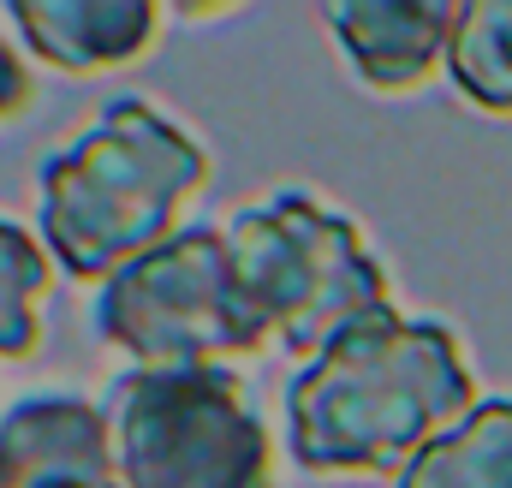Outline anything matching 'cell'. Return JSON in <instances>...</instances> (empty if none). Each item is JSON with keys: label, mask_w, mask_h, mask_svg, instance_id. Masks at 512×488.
Masks as SVG:
<instances>
[{"label": "cell", "mask_w": 512, "mask_h": 488, "mask_svg": "<svg viewBox=\"0 0 512 488\" xmlns=\"http://www.w3.org/2000/svg\"><path fill=\"white\" fill-rule=\"evenodd\" d=\"M24 54L66 78H102L143 60L167 30L155 0H6Z\"/></svg>", "instance_id": "cell-8"}, {"label": "cell", "mask_w": 512, "mask_h": 488, "mask_svg": "<svg viewBox=\"0 0 512 488\" xmlns=\"http://www.w3.org/2000/svg\"><path fill=\"white\" fill-rule=\"evenodd\" d=\"M221 227L251 310L298 364H310L346 328L399 310L393 274L364 221L328 203L316 185H274Z\"/></svg>", "instance_id": "cell-3"}, {"label": "cell", "mask_w": 512, "mask_h": 488, "mask_svg": "<svg viewBox=\"0 0 512 488\" xmlns=\"http://www.w3.org/2000/svg\"><path fill=\"white\" fill-rule=\"evenodd\" d=\"M316 18L370 96H417L447 78L459 0H328Z\"/></svg>", "instance_id": "cell-7"}, {"label": "cell", "mask_w": 512, "mask_h": 488, "mask_svg": "<svg viewBox=\"0 0 512 488\" xmlns=\"http://www.w3.org/2000/svg\"><path fill=\"white\" fill-rule=\"evenodd\" d=\"M477 364L447 316L387 310L346 328L280 387L286 459L304 477H393L435 447L471 405Z\"/></svg>", "instance_id": "cell-1"}, {"label": "cell", "mask_w": 512, "mask_h": 488, "mask_svg": "<svg viewBox=\"0 0 512 488\" xmlns=\"http://www.w3.org/2000/svg\"><path fill=\"white\" fill-rule=\"evenodd\" d=\"M447 84L471 114L512 120V0H459Z\"/></svg>", "instance_id": "cell-10"}, {"label": "cell", "mask_w": 512, "mask_h": 488, "mask_svg": "<svg viewBox=\"0 0 512 488\" xmlns=\"http://www.w3.org/2000/svg\"><path fill=\"white\" fill-rule=\"evenodd\" d=\"M30 102H36V78H30L18 42L0 30V125H12L18 114H30Z\"/></svg>", "instance_id": "cell-12"}, {"label": "cell", "mask_w": 512, "mask_h": 488, "mask_svg": "<svg viewBox=\"0 0 512 488\" xmlns=\"http://www.w3.org/2000/svg\"><path fill=\"white\" fill-rule=\"evenodd\" d=\"M209 185V143L149 96H108L36 167V239L72 286H102L126 262L185 233Z\"/></svg>", "instance_id": "cell-2"}, {"label": "cell", "mask_w": 512, "mask_h": 488, "mask_svg": "<svg viewBox=\"0 0 512 488\" xmlns=\"http://www.w3.org/2000/svg\"><path fill=\"white\" fill-rule=\"evenodd\" d=\"M102 405L120 488H274V429L239 369H120Z\"/></svg>", "instance_id": "cell-5"}, {"label": "cell", "mask_w": 512, "mask_h": 488, "mask_svg": "<svg viewBox=\"0 0 512 488\" xmlns=\"http://www.w3.org/2000/svg\"><path fill=\"white\" fill-rule=\"evenodd\" d=\"M0 488H120L108 405L78 387H36L0 411Z\"/></svg>", "instance_id": "cell-6"}, {"label": "cell", "mask_w": 512, "mask_h": 488, "mask_svg": "<svg viewBox=\"0 0 512 488\" xmlns=\"http://www.w3.org/2000/svg\"><path fill=\"white\" fill-rule=\"evenodd\" d=\"M393 488H512V393H483Z\"/></svg>", "instance_id": "cell-9"}, {"label": "cell", "mask_w": 512, "mask_h": 488, "mask_svg": "<svg viewBox=\"0 0 512 488\" xmlns=\"http://www.w3.org/2000/svg\"><path fill=\"white\" fill-rule=\"evenodd\" d=\"M90 334L102 352L126 358V369H239L274 346L239 286L227 227L209 221H191L102 280Z\"/></svg>", "instance_id": "cell-4"}, {"label": "cell", "mask_w": 512, "mask_h": 488, "mask_svg": "<svg viewBox=\"0 0 512 488\" xmlns=\"http://www.w3.org/2000/svg\"><path fill=\"white\" fill-rule=\"evenodd\" d=\"M54 256L36 239V227H18L12 215H0V364H24L42 352L48 340V298H54Z\"/></svg>", "instance_id": "cell-11"}]
</instances>
